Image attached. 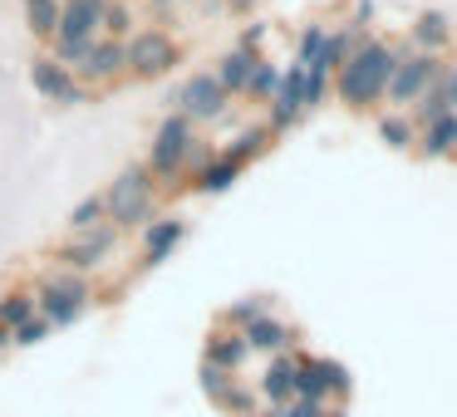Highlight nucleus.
<instances>
[{
	"instance_id": "nucleus-1",
	"label": "nucleus",
	"mask_w": 457,
	"mask_h": 417,
	"mask_svg": "<svg viewBox=\"0 0 457 417\" xmlns=\"http://www.w3.org/2000/svg\"><path fill=\"white\" fill-rule=\"evenodd\" d=\"M394 64H398V50L394 45H384V40H359L354 50H349V60L335 70V99L345 103V109H354V113H369V109H378L384 103V94H388V79H394Z\"/></svg>"
},
{
	"instance_id": "nucleus-2",
	"label": "nucleus",
	"mask_w": 457,
	"mask_h": 417,
	"mask_svg": "<svg viewBox=\"0 0 457 417\" xmlns=\"http://www.w3.org/2000/svg\"><path fill=\"white\" fill-rule=\"evenodd\" d=\"M104 207H109V226H119V231L148 226L153 211H158V177L148 172V162L123 168L119 177L109 182V192H104Z\"/></svg>"
},
{
	"instance_id": "nucleus-3",
	"label": "nucleus",
	"mask_w": 457,
	"mask_h": 417,
	"mask_svg": "<svg viewBox=\"0 0 457 417\" xmlns=\"http://www.w3.org/2000/svg\"><path fill=\"white\" fill-rule=\"evenodd\" d=\"M104 5L109 0H60V30H54V60L60 64H79L84 50H89L94 40H99L104 30Z\"/></svg>"
},
{
	"instance_id": "nucleus-4",
	"label": "nucleus",
	"mask_w": 457,
	"mask_h": 417,
	"mask_svg": "<svg viewBox=\"0 0 457 417\" xmlns=\"http://www.w3.org/2000/svg\"><path fill=\"white\" fill-rule=\"evenodd\" d=\"M89 299H94V290L79 270H54V275L35 290V315L50 319V329H70L74 319L89 309Z\"/></svg>"
},
{
	"instance_id": "nucleus-5",
	"label": "nucleus",
	"mask_w": 457,
	"mask_h": 417,
	"mask_svg": "<svg viewBox=\"0 0 457 417\" xmlns=\"http://www.w3.org/2000/svg\"><path fill=\"white\" fill-rule=\"evenodd\" d=\"M192 143H197V123L187 119V113L172 109L168 119L158 123V133H153V152H148V172L158 182H178L182 168H187V152Z\"/></svg>"
},
{
	"instance_id": "nucleus-6",
	"label": "nucleus",
	"mask_w": 457,
	"mask_h": 417,
	"mask_svg": "<svg viewBox=\"0 0 457 417\" xmlns=\"http://www.w3.org/2000/svg\"><path fill=\"white\" fill-rule=\"evenodd\" d=\"M349 393H354V378L339 358L295 354V397H305V403H345Z\"/></svg>"
},
{
	"instance_id": "nucleus-7",
	"label": "nucleus",
	"mask_w": 457,
	"mask_h": 417,
	"mask_svg": "<svg viewBox=\"0 0 457 417\" xmlns=\"http://www.w3.org/2000/svg\"><path fill=\"white\" fill-rule=\"evenodd\" d=\"M398 50V64H394V79H388V94L384 103L388 109H408L428 84L443 74V54H428V50H413V45H394Z\"/></svg>"
},
{
	"instance_id": "nucleus-8",
	"label": "nucleus",
	"mask_w": 457,
	"mask_h": 417,
	"mask_svg": "<svg viewBox=\"0 0 457 417\" xmlns=\"http://www.w3.org/2000/svg\"><path fill=\"white\" fill-rule=\"evenodd\" d=\"M123 50H129L133 79H162V74H172L182 64V45L168 30H133L123 40Z\"/></svg>"
},
{
	"instance_id": "nucleus-9",
	"label": "nucleus",
	"mask_w": 457,
	"mask_h": 417,
	"mask_svg": "<svg viewBox=\"0 0 457 417\" xmlns=\"http://www.w3.org/2000/svg\"><path fill=\"white\" fill-rule=\"evenodd\" d=\"M168 103H172L178 113H187L192 123H217L221 113H227L231 94L217 84V74H192L187 84H178V89H172Z\"/></svg>"
},
{
	"instance_id": "nucleus-10",
	"label": "nucleus",
	"mask_w": 457,
	"mask_h": 417,
	"mask_svg": "<svg viewBox=\"0 0 457 417\" xmlns=\"http://www.w3.org/2000/svg\"><path fill=\"white\" fill-rule=\"evenodd\" d=\"M113 246H119V226L104 221V226H94V231H74V236L54 250V260H60L64 270H79L84 275V270H99L104 260L113 256Z\"/></svg>"
},
{
	"instance_id": "nucleus-11",
	"label": "nucleus",
	"mask_w": 457,
	"mask_h": 417,
	"mask_svg": "<svg viewBox=\"0 0 457 417\" xmlns=\"http://www.w3.org/2000/svg\"><path fill=\"white\" fill-rule=\"evenodd\" d=\"M305 64H295L290 60L286 70H280V84H276V94H270V119H266V128L270 133H290L300 119H305Z\"/></svg>"
},
{
	"instance_id": "nucleus-12",
	"label": "nucleus",
	"mask_w": 457,
	"mask_h": 417,
	"mask_svg": "<svg viewBox=\"0 0 457 417\" xmlns=\"http://www.w3.org/2000/svg\"><path fill=\"white\" fill-rule=\"evenodd\" d=\"M30 84L45 103H64V109H70V103H84V84L74 79V70L60 64L54 54H35L30 60Z\"/></svg>"
},
{
	"instance_id": "nucleus-13",
	"label": "nucleus",
	"mask_w": 457,
	"mask_h": 417,
	"mask_svg": "<svg viewBox=\"0 0 457 417\" xmlns=\"http://www.w3.org/2000/svg\"><path fill=\"white\" fill-rule=\"evenodd\" d=\"M129 74V50H123V40H109V35H99V40L84 50V60L74 64V79L79 84H113Z\"/></svg>"
},
{
	"instance_id": "nucleus-14",
	"label": "nucleus",
	"mask_w": 457,
	"mask_h": 417,
	"mask_svg": "<svg viewBox=\"0 0 457 417\" xmlns=\"http://www.w3.org/2000/svg\"><path fill=\"white\" fill-rule=\"evenodd\" d=\"M241 334H246V344H251V354H290V348H295V324H286V319H276L266 309V315H256L251 319L246 329H241Z\"/></svg>"
},
{
	"instance_id": "nucleus-15",
	"label": "nucleus",
	"mask_w": 457,
	"mask_h": 417,
	"mask_svg": "<svg viewBox=\"0 0 457 417\" xmlns=\"http://www.w3.org/2000/svg\"><path fill=\"white\" fill-rule=\"evenodd\" d=\"M187 241V221L182 217H162V221H148L143 226V266L148 270H158L162 260L172 256V250Z\"/></svg>"
},
{
	"instance_id": "nucleus-16",
	"label": "nucleus",
	"mask_w": 457,
	"mask_h": 417,
	"mask_svg": "<svg viewBox=\"0 0 457 417\" xmlns=\"http://www.w3.org/2000/svg\"><path fill=\"white\" fill-rule=\"evenodd\" d=\"M207 364H217V368H227V373H241V364H246L251 358V344H246V334H241V329H212L207 334Z\"/></svg>"
},
{
	"instance_id": "nucleus-17",
	"label": "nucleus",
	"mask_w": 457,
	"mask_h": 417,
	"mask_svg": "<svg viewBox=\"0 0 457 417\" xmlns=\"http://www.w3.org/2000/svg\"><path fill=\"white\" fill-rule=\"evenodd\" d=\"M413 152H418V158H428V162L457 158V113H443V119H433L428 128H418Z\"/></svg>"
},
{
	"instance_id": "nucleus-18",
	"label": "nucleus",
	"mask_w": 457,
	"mask_h": 417,
	"mask_svg": "<svg viewBox=\"0 0 457 417\" xmlns=\"http://www.w3.org/2000/svg\"><path fill=\"white\" fill-rule=\"evenodd\" d=\"M256 393L266 397L270 407L290 403V397H295V354H270V364H266V373H261Z\"/></svg>"
},
{
	"instance_id": "nucleus-19",
	"label": "nucleus",
	"mask_w": 457,
	"mask_h": 417,
	"mask_svg": "<svg viewBox=\"0 0 457 417\" xmlns=\"http://www.w3.org/2000/svg\"><path fill=\"white\" fill-rule=\"evenodd\" d=\"M408 45L413 50H428V54H443L453 45V20L443 11H423L413 25H408Z\"/></svg>"
},
{
	"instance_id": "nucleus-20",
	"label": "nucleus",
	"mask_w": 457,
	"mask_h": 417,
	"mask_svg": "<svg viewBox=\"0 0 457 417\" xmlns=\"http://www.w3.org/2000/svg\"><path fill=\"white\" fill-rule=\"evenodd\" d=\"M241 172H246V168H241L237 158H227V152H212V158H207V168H202L192 182H197V192H202V197H221V192H231V182H237Z\"/></svg>"
},
{
	"instance_id": "nucleus-21",
	"label": "nucleus",
	"mask_w": 457,
	"mask_h": 417,
	"mask_svg": "<svg viewBox=\"0 0 457 417\" xmlns=\"http://www.w3.org/2000/svg\"><path fill=\"white\" fill-rule=\"evenodd\" d=\"M256 60H261L256 50H227L212 74H217V84L227 94H246V79H251V64H256Z\"/></svg>"
},
{
	"instance_id": "nucleus-22",
	"label": "nucleus",
	"mask_w": 457,
	"mask_h": 417,
	"mask_svg": "<svg viewBox=\"0 0 457 417\" xmlns=\"http://www.w3.org/2000/svg\"><path fill=\"white\" fill-rule=\"evenodd\" d=\"M378 143H388L394 152H413V143H418V123L408 119L403 109H388L384 119H378Z\"/></svg>"
},
{
	"instance_id": "nucleus-23",
	"label": "nucleus",
	"mask_w": 457,
	"mask_h": 417,
	"mask_svg": "<svg viewBox=\"0 0 457 417\" xmlns=\"http://www.w3.org/2000/svg\"><path fill=\"white\" fill-rule=\"evenodd\" d=\"M25 5V25H30V35L40 45L54 40V30H60V0H21Z\"/></svg>"
},
{
	"instance_id": "nucleus-24",
	"label": "nucleus",
	"mask_w": 457,
	"mask_h": 417,
	"mask_svg": "<svg viewBox=\"0 0 457 417\" xmlns=\"http://www.w3.org/2000/svg\"><path fill=\"white\" fill-rule=\"evenodd\" d=\"M270 138H276V133H270V128H266V123H256V128H246V133H237V138H231V143H227V148H221V152H227V158H237V162H241V168H246V162H256V158H261V152H266V148H270Z\"/></svg>"
},
{
	"instance_id": "nucleus-25",
	"label": "nucleus",
	"mask_w": 457,
	"mask_h": 417,
	"mask_svg": "<svg viewBox=\"0 0 457 417\" xmlns=\"http://www.w3.org/2000/svg\"><path fill=\"white\" fill-rule=\"evenodd\" d=\"M109 221V207H104V192H89V197L79 201V207L64 217V226L70 231H94V226H104Z\"/></svg>"
},
{
	"instance_id": "nucleus-26",
	"label": "nucleus",
	"mask_w": 457,
	"mask_h": 417,
	"mask_svg": "<svg viewBox=\"0 0 457 417\" xmlns=\"http://www.w3.org/2000/svg\"><path fill=\"white\" fill-rule=\"evenodd\" d=\"M276 84H280V70L261 54L256 64H251V79H246V99H256V103H270V94H276Z\"/></svg>"
},
{
	"instance_id": "nucleus-27",
	"label": "nucleus",
	"mask_w": 457,
	"mask_h": 417,
	"mask_svg": "<svg viewBox=\"0 0 457 417\" xmlns=\"http://www.w3.org/2000/svg\"><path fill=\"white\" fill-rule=\"evenodd\" d=\"M256 403H261V393H251V388L241 383V378H237V383H231L227 393L217 397V407H221L227 417H256V413H261Z\"/></svg>"
},
{
	"instance_id": "nucleus-28",
	"label": "nucleus",
	"mask_w": 457,
	"mask_h": 417,
	"mask_svg": "<svg viewBox=\"0 0 457 417\" xmlns=\"http://www.w3.org/2000/svg\"><path fill=\"white\" fill-rule=\"evenodd\" d=\"M266 309H270V295H246V299H237L231 309H221V324H227V329H246L251 319L266 315Z\"/></svg>"
},
{
	"instance_id": "nucleus-29",
	"label": "nucleus",
	"mask_w": 457,
	"mask_h": 417,
	"mask_svg": "<svg viewBox=\"0 0 457 417\" xmlns=\"http://www.w3.org/2000/svg\"><path fill=\"white\" fill-rule=\"evenodd\" d=\"M99 35H109V40H129L133 35V11L123 0H109V5H104V30Z\"/></svg>"
},
{
	"instance_id": "nucleus-30",
	"label": "nucleus",
	"mask_w": 457,
	"mask_h": 417,
	"mask_svg": "<svg viewBox=\"0 0 457 417\" xmlns=\"http://www.w3.org/2000/svg\"><path fill=\"white\" fill-rule=\"evenodd\" d=\"M50 334H54L50 319H45V315H30V319H21V324L11 329V344H15V348H35L40 339H50Z\"/></svg>"
},
{
	"instance_id": "nucleus-31",
	"label": "nucleus",
	"mask_w": 457,
	"mask_h": 417,
	"mask_svg": "<svg viewBox=\"0 0 457 417\" xmlns=\"http://www.w3.org/2000/svg\"><path fill=\"white\" fill-rule=\"evenodd\" d=\"M197 378H202V393L212 397V403H217L221 393H227L231 383H237V373H227V368H217V364H207V358H202V368H197Z\"/></svg>"
},
{
	"instance_id": "nucleus-32",
	"label": "nucleus",
	"mask_w": 457,
	"mask_h": 417,
	"mask_svg": "<svg viewBox=\"0 0 457 417\" xmlns=\"http://www.w3.org/2000/svg\"><path fill=\"white\" fill-rule=\"evenodd\" d=\"M30 315H35V295H0V324L5 329H15Z\"/></svg>"
},
{
	"instance_id": "nucleus-33",
	"label": "nucleus",
	"mask_w": 457,
	"mask_h": 417,
	"mask_svg": "<svg viewBox=\"0 0 457 417\" xmlns=\"http://www.w3.org/2000/svg\"><path fill=\"white\" fill-rule=\"evenodd\" d=\"M325 35H329V30H325L320 20L305 25V35H300V50H295V64H315V54L325 50Z\"/></svg>"
},
{
	"instance_id": "nucleus-34",
	"label": "nucleus",
	"mask_w": 457,
	"mask_h": 417,
	"mask_svg": "<svg viewBox=\"0 0 457 417\" xmlns=\"http://www.w3.org/2000/svg\"><path fill=\"white\" fill-rule=\"evenodd\" d=\"M443 99H447V109L457 113V64H443Z\"/></svg>"
},
{
	"instance_id": "nucleus-35",
	"label": "nucleus",
	"mask_w": 457,
	"mask_h": 417,
	"mask_svg": "<svg viewBox=\"0 0 457 417\" xmlns=\"http://www.w3.org/2000/svg\"><path fill=\"white\" fill-rule=\"evenodd\" d=\"M261 40H266V25H246V30H241V40H237V50H256L261 54Z\"/></svg>"
},
{
	"instance_id": "nucleus-36",
	"label": "nucleus",
	"mask_w": 457,
	"mask_h": 417,
	"mask_svg": "<svg viewBox=\"0 0 457 417\" xmlns=\"http://www.w3.org/2000/svg\"><path fill=\"white\" fill-rule=\"evenodd\" d=\"M221 5H227L231 15H251V11H256V0H221Z\"/></svg>"
},
{
	"instance_id": "nucleus-37",
	"label": "nucleus",
	"mask_w": 457,
	"mask_h": 417,
	"mask_svg": "<svg viewBox=\"0 0 457 417\" xmlns=\"http://www.w3.org/2000/svg\"><path fill=\"white\" fill-rule=\"evenodd\" d=\"M354 20H359V25L374 20V0H359V5H354Z\"/></svg>"
},
{
	"instance_id": "nucleus-38",
	"label": "nucleus",
	"mask_w": 457,
	"mask_h": 417,
	"mask_svg": "<svg viewBox=\"0 0 457 417\" xmlns=\"http://www.w3.org/2000/svg\"><path fill=\"white\" fill-rule=\"evenodd\" d=\"M320 417H349V413H345V407H339V403H329V407H325V413H320Z\"/></svg>"
},
{
	"instance_id": "nucleus-39",
	"label": "nucleus",
	"mask_w": 457,
	"mask_h": 417,
	"mask_svg": "<svg viewBox=\"0 0 457 417\" xmlns=\"http://www.w3.org/2000/svg\"><path fill=\"white\" fill-rule=\"evenodd\" d=\"M153 11H172V5H178V0H148Z\"/></svg>"
},
{
	"instance_id": "nucleus-40",
	"label": "nucleus",
	"mask_w": 457,
	"mask_h": 417,
	"mask_svg": "<svg viewBox=\"0 0 457 417\" xmlns=\"http://www.w3.org/2000/svg\"><path fill=\"white\" fill-rule=\"evenodd\" d=\"M5 344H11V329H5V324H0V348H5Z\"/></svg>"
},
{
	"instance_id": "nucleus-41",
	"label": "nucleus",
	"mask_w": 457,
	"mask_h": 417,
	"mask_svg": "<svg viewBox=\"0 0 457 417\" xmlns=\"http://www.w3.org/2000/svg\"><path fill=\"white\" fill-rule=\"evenodd\" d=\"M178 5H197V0H178Z\"/></svg>"
}]
</instances>
